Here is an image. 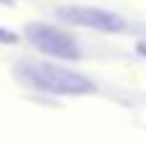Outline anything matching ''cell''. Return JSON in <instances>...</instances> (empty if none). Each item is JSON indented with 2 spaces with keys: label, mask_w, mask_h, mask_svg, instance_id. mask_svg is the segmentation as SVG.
I'll return each instance as SVG.
<instances>
[{
  "label": "cell",
  "mask_w": 146,
  "mask_h": 144,
  "mask_svg": "<svg viewBox=\"0 0 146 144\" xmlns=\"http://www.w3.org/2000/svg\"><path fill=\"white\" fill-rule=\"evenodd\" d=\"M59 15L74 26H85V28H95V31H105V33H118L126 31V21L110 10L103 8H90V5H69L62 8Z\"/></svg>",
  "instance_id": "cell-3"
},
{
  "label": "cell",
  "mask_w": 146,
  "mask_h": 144,
  "mask_svg": "<svg viewBox=\"0 0 146 144\" xmlns=\"http://www.w3.org/2000/svg\"><path fill=\"white\" fill-rule=\"evenodd\" d=\"M26 39L44 54L49 57H56V59H80V46L77 41L56 28V26H49V23H28L26 26Z\"/></svg>",
  "instance_id": "cell-2"
},
{
  "label": "cell",
  "mask_w": 146,
  "mask_h": 144,
  "mask_svg": "<svg viewBox=\"0 0 146 144\" xmlns=\"http://www.w3.org/2000/svg\"><path fill=\"white\" fill-rule=\"evenodd\" d=\"M139 52H141V54L146 57V41H141V44H139Z\"/></svg>",
  "instance_id": "cell-5"
},
{
  "label": "cell",
  "mask_w": 146,
  "mask_h": 144,
  "mask_svg": "<svg viewBox=\"0 0 146 144\" xmlns=\"http://www.w3.org/2000/svg\"><path fill=\"white\" fill-rule=\"evenodd\" d=\"M18 41V36L13 33V31H5V28H0V44H15Z\"/></svg>",
  "instance_id": "cell-4"
},
{
  "label": "cell",
  "mask_w": 146,
  "mask_h": 144,
  "mask_svg": "<svg viewBox=\"0 0 146 144\" xmlns=\"http://www.w3.org/2000/svg\"><path fill=\"white\" fill-rule=\"evenodd\" d=\"M0 3H3V5H13V0H0Z\"/></svg>",
  "instance_id": "cell-6"
},
{
  "label": "cell",
  "mask_w": 146,
  "mask_h": 144,
  "mask_svg": "<svg viewBox=\"0 0 146 144\" xmlns=\"http://www.w3.org/2000/svg\"><path fill=\"white\" fill-rule=\"evenodd\" d=\"M15 77L28 88L54 93V95H87V93H95V85L87 77H82V75L67 70V67L49 64V62H23L15 70Z\"/></svg>",
  "instance_id": "cell-1"
}]
</instances>
